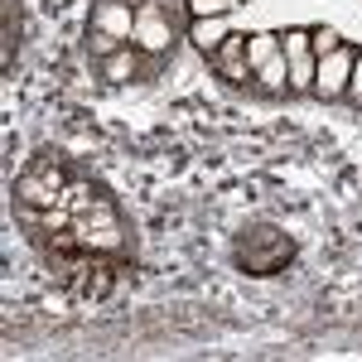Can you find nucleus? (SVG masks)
Listing matches in <instances>:
<instances>
[{
	"label": "nucleus",
	"instance_id": "1",
	"mask_svg": "<svg viewBox=\"0 0 362 362\" xmlns=\"http://www.w3.org/2000/svg\"><path fill=\"white\" fill-rule=\"evenodd\" d=\"M295 261V242L280 232V227H251L237 237V266L251 276H280L285 266Z\"/></svg>",
	"mask_w": 362,
	"mask_h": 362
},
{
	"label": "nucleus",
	"instance_id": "2",
	"mask_svg": "<svg viewBox=\"0 0 362 362\" xmlns=\"http://www.w3.org/2000/svg\"><path fill=\"white\" fill-rule=\"evenodd\" d=\"M131 34H136V15H131V5L107 0V5L97 10V54L107 58V54H116V49H126Z\"/></svg>",
	"mask_w": 362,
	"mask_h": 362
},
{
	"label": "nucleus",
	"instance_id": "3",
	"mask_svg": "<svg viewBox=\"0 0 362 362\" xmlns=\"http://www.w3.org/2000/svg\"><path fill=\"white\" fill-rule=\"evenodd\" d=\"M353 49L343 44L334 54L319 58V73H314V97H324V102H334V97H348V78H353Z\"/></svg>",
	"mask_w": 362,
	"mask_h": 362
},
{
	"label": "nucleus",
	"instance_id": "4",
	"mask_svg": "<svg viewBox=\"0 0 362 362\" xmlns=\"http://www.w3.org/2000/svg\"><path fill=\"white\" fill-rule=\"evenodd\" d=\"M20 198H25L29 208H54V203H63V174H58L49 160L34 165L25 179H20Z\"/></svg>",
	"mask_w": 362,
	"mask_h": 362
},
{
	"label": "nucleus",
	"instance_id": "5",
	"mask_svg": "<svg viewBox=\"0 0 362 362\" xmlns=\"http://www.w3.org/2000/svg\"><path fill=\"white\" fill-rule=\"evenodd\" d=\"M68 285H73L83 300H102V295H107V290L116 285V266L107 261V251H92V256L83 261V271L68 280Z\"/></svg>",
	"mask_w": 362,
	"mask_h": 362
},
{
	"label": "nucleus",
	"instance_id": "6",
	"mask_svg": "<svg viewBox=\"0 0 362 362\" xmlns=\"http://www.w3.org/2000/svg\"><path fill=\"white\" fill-rule=\"evenodd\" d=\"M213 68L227 83H251V63H247V34H227L223 49H213Z\"/></svg>",
	"mask_w": 362,
	"mask_h": 362
},
{
	"label": "nucleus",
	"instance_id": "7",
	"mask_svg": "<svg viewBox=\"0 0 362 362\" xmlns=\"http://www.w3.org/2000/svg\"><path fill=\"white\" fill-rule=\"evenodd\" d=\"M131 44H140V49H165L169 44V20L155 5L136 10V34H131Z\"/></svg>",
	"mask_w": 362,
	"mask_h": 362
},
{
	"label": "nucleus",
	"instance_id": "8",
	"mask_svg": "<svg viewBox=\"0 0 362 362\" xmlns=\"http://www.w3.org/2000/svg\"><path fill=\"white\" fill-rule=\"evenodd\" d=\"M189 39H194L203 54H213V49H223L227 39V15H213V20H194V29H189Z\"/></svg>",
	"mask_w": 362,
	"mask_h": 362
},
{
	"label": "nucleus",
	"instance_id": "9",
	"mask_svg": "<svg viewBox=\"0 0 362 362\" xmlns=\"http://www.w3.org/2000/svg\"><path fill=\"white\" fill-rule=\"evenodd\" d=\"M251 78H256V87H266V92H285L290 87V63H285V54H276L271 63H261Z\"/></svg>",
	"mask_w": 362,
	"mask_h": 362
},
{
	"label": "nucleus",
	"instance_id": "10",
	"mask_svg": "<svg viewBox=\"0 0 362 362\" xmlns=\"http://www.w3.org/2000/svg\"><path fill=\"white\" fill-rule=\"evenodd\" d=\"M290 63V92H314V73H319V58L300 54V58H285Z\"/></svg>",
	"mask_w": 362,
	"mask_h": 362
},
{
	"label": "nucleus",
	"instance_id": "11",
	"mask_svg": "<svg viewBox=\"0 0 362 362\" xmlns=\"http://www.w3.org/2000/svg\"><path fill=\"white\" fill-rule=\"evenodd\" d=\"M276 54H280V34H247V63H251V73H256L261 63H271Z\"/></svg>",
	"mask_w": 362,
	"mask_h": 362
},
{
	"label": "nucleus",
	"instance_id": "12",
	"mask_svg": "<svg viewBox=\"0 0 362 362\" xmlns=\"http://www.w3.org/2000/svg\"><path fill=\"white\" fill-rule=\"evenodd\" d=\"M102 73H107L112 83H126V78H136V54H131V49H116V54H107Z\"/></svg>",
	"mask_w": 362,
	"mask_h": 362
},
{
	"label": "nucleus",
	"instance_id": "13",
	"mask_svg": "<svg viewBox=\"0 0 362 362\" xmlns=\"http://www.w3.org/2000/svg\"><path fill=\"white\" fill-rule=\"evenodd\" d=\"M237 0H189V15L194 20H213V15H232Z\"/></svg>",
	"mask_w": 362,
	"mask_h": 362
},
{
	"label": "nucleus",
	"instance_id": "14",
	"mask_svg": "<svg viewBox=\"0 0 362 362\" xmlns=\"http://www.w3.org/2000/svg\"><path fill=\"white\" fill-rule=\"evenodd\" d=\"M309 49H314V58H324L343 49V39H338V29H309Z\"/></svg>",
	"mask_w": 362,
	"mask_h": 362
},
{
	"label": "nucleus",
	"instance_id": "15",
	"mask_svg": "<svg viewBox=\"0 0 362 362\" xmlns=\"http://www.w3.org/2000/svg\"><path fill=\"white\" fill-rule=\"evenodd\" d=\"M348 97H353V102L362 107V54L353 58V78H348Z\"/></svg>",
	"mask_w": 362,
	"mask_h": 362
},
{
	"label": "nucleus",
	"instance_id": "16",
	"mask_svg": "<svg viewBox=\"0 0 362 362\" xmlns=\"http://www.w3.org/2000/svg\"><path fill=\"white\" fill-rule=\"evenodd\" d=\"M237 5H247V0H237Z\"/></svg>",
	"mask_w": 362,
	"mask_h": 362
}]
</instances>
